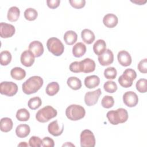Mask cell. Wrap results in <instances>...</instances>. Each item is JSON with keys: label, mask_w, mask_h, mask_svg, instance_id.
Listing matches in <instances>:
<instances>
[{"label": "cell", "mask_w": 147, "mask_h": 147, "mask_svg": "<svg viewBox=\"0 0 147 147\" xmlns=\"http://www.w3.org/2000/svg\"><path fill=\"white\" fill-rule=\"evenodd\" d=\"M16 118L20 121H27L30 118L29 112L25 108L20 109L16 113Z\"/></svg>", "instance_id": "4dcf8cb0"}, {"label": "cell", "mask_w": 147, "mask_h": 147, "mask_svg": "<svg viewBox=\"0 0 147 147\" xmlns=\"http://www.w3.org/2000/svg\"><path fill=\"white\" fill-rule=\"evenodd\" d=\"M15 32V27L13 25L5 22H1L0 24V35L2 38L11 37L14 35Z\"/></svg>", "instance_id": "7c38bea8"}, {"label": "cell", "mask_w": 147, "mask_h": 147, "mask_svg": "<svg viewBox=\"0 0 147 147\" xmlns=\"http://www.w3.org/2000/svg\"><path fill=\"white\" fill-rule=\"evenodd\" d=\"M29 145L32 147H40L42 145V140L37 136H32L29 140Z\"/></svg>", "instance_id": "74e56055"}, {"label": "cell", "mask_w": 147, "mask_h": 147, "mask_svg": "<svg viewBox=\"0 0 147 147\" xmlns=\"http://www.w3.org/2000/svg\"><path fill=\"white\" fill-rule=\"evenodd\" d=\"M114 104V100L113 96L109 95H105L102 99L101 105L106 109H110L113 106Z\"/></svg>", "instance_id": "e575fe53"}, {"label": "cell", "mask_w": 147, "mask_h": 147, "mask_svg": "<svg viewBox=\"0 0 147 147\" xmlns=\"http://www.w3.org/2000/svg\"><path fill=\"white\" fill-rule=\"evenodd\" d=\"M48 130L49 133L53 136H60L64 130V125L60 127L57 120H55L51 122L48 126Z\"/></svg>", "instance_id": "e0dca14e"}, {"label": "cell", "mask_w": 147, "mask_h": 147, "mask_svg": "<svg viewBox=\"0 0 147 147\" xmlns=\"http://www.w3.org/2000/svg\"><path fill=\"white\" fill-rule=\"evenodd\" d=\"M47 6L52 9L57 8L60 3V0H48L47 1Z\"/></svg>", "instance_id": "7bdbcfd3"}, {"label": "cell", "mask_w": 147, "mask_h": 147, "mask_svg": "<svg viewBox=\"0 0 147 147\" xmlns=\"http://www.w3.org/2000/svg\"><path fill=\"white\" fill-rule=\"evenodd\" d=\"M42 146L44 147H53L55 142L53 139L49 137H45L42 140Z\"/></svg>", "instance_id": "b9f144b4"}, {"label": "cell", "mask_w": 147, "mask_h": 147, "mask_svg": "<svg viewBox=\"0 0 147 147\" xmlns=\"http://www.w3.org/2000/svg\"><path fill=\"white\" fill-rule=\"evenodd\" d=\"M81 37L83 41L87 44H92L95 38L94 32L88 29H84L82 31Z\"/></svg>", "instance_id": "7402d4cb"}, {"label": "cell", "mask_w": 147, "mask_h": 147, "mask_svg": "<svg viewBox=\"0 0 147 147\" xmlns=\"http://www.w3.org/2000/svg\"><path fill=\"white\" fill-rule=\"evenodd\" d=\"M67 83L69 87H70L71 89L74 90H79L82 87L81 80L75 76L69 77L67 79Z\"/></svg>", "instance_id": "83f0119b"}, {"label": "cell", "mask_w": 147, "mask_h": 147, "mask_svg": "<svg viewBox=\"0 0 147 147\" xmlns=\"http://www.w3.org/2000/svg\"><path fill=\"white\" fill-rule=\"evenodd\" d=\"M18 91L17 85L13 82H2L0 84V92L7 96H13Z\"/></svg>", "instance_id": "ba28073f"}, {"label": "cell", "mask_w": 147, "mask_h": 147, "mask_svg": "<svg viewBox=\"0 0 147 147\" xmlns=\"http://www.w3.org/2000/svg\"><path fill=\"white\" fill-rule=\"evenodd\" d=\"M57 114V112L55 109L51 106H46L37 112L36 118L38 122L45 123L56 117Z\"/></svg>", "instance_id": "277c9868"}, {"label": "cell", "mask_w": 147, "mask_h": 147, "mask_svg": "<svg viewBox=\"0 0 147 147\" xmlns=\"http://www.w3.org/2000/svg\"><path fill=\"white\" fill-rule=\"evenodd\" d=\"M139 71L143 74H146L147 72V59H144L141 60L137 66Z\"/></svg>", "instance_id": "60d3db41"}, {"label": "cell", "mask_w": 147, "mask_h": 147, "mask_svg": "<svg viewBox=\"0 0 147 147\" xmlns=\"http://www.w3.org/2000/svg\"><path fill=\"white\" fill-rule=\"evenodd\" d=\"M18 146H28V144H27L25 142H21L20 144L18 145Z\"/></svg>", "instance_id": "f6af8a7d"}, {"label": "cell", "mask_w": 147, "mask_h": 147, "mask_svg": "<svg viewBox=\"0 0 147 147\" xmlns=\"http://www.w3.org/2000/svg\"><path fill=\"white\" fill-rule=\"evenodd\" d=\"M47 47L48 51L56 56L61 55L64 51V46L63 44L56 37L49 38L47 40Z\"/></svg>", "instance_id": "5b68a950"}, {"label": "cell", "mask_w": 147, "mask_h": 147, "mask_svg": "<svg viewBox=\"0 0 147 147\" xmlns=\"http://www.w3.org/2000/svg\"><path fill=\"white\" fill-rule=\"evenodd\" d=\"M11 76L17 80H21L25 78L26 76L25 71L21 67H14L10 71Z\"/></svg>", "instance_id": "d4e9b609"}, {"label": "cell", "mask_w": 147, "mask_h": 147, "mask_svg": "<svg viewBox=\"0 0 147 147\" xmlns=\"http://www.w3.org/2000/svg\"><path fill=\"white\" fill-rule=\"evenodd\" d=\"M86 114L84 108L79 105H71L65 110L67 117L71 121H78L82 119Z\"/></svg>", "instance_id": "3957f363"}, {"label": "cell", "mask_w": 147, "mask_h": 147, "mask_svg": "<svg viewBox=\"0 0 147 147\" xmlns=\"http://www.w3.org/2000/svg\"><path fill=\"white\" fill-rule=\"evenodd\" d=\"M118 22V17L114 14L109 13L106 14L103 18V24L107 28H113L117 26Z\"/></svg>", "instance_id": "ac0fdd59"}, {"label": "cell", "mask_w": 147, "mask_h": 147, "mask_svg": "<svg viewBox=\"0 0 147 147\" xmlns=\"http://www.w3.org/2000/svg\"><path fill=\"white\" fill-rule=\"evenodd\" d=\"M106 49V42L102 39L98 40L93 45V51L96 55H101Z\"/></svg>", "instance_id": "4316f807"}, {"label": "cell", "mask_w": 147, "mask_h": 147, "mask_svg": "<svg viewBox=\"0 0 147 147\" xmlns=\"http://www.w3.org/2000/svg\"><path fill=\"white\" fill-rule=\"evenodd\" d=\"M30 131V127L26 124H20L16 129V135L19 138H25L29 134Z\"/></svg>", "instance_id": "44dd1931"}, {"label": "cell", "mask_w": 147, "mask_h": 147, "mask_svg": "<svg viewBox=\"0 0 147 147\" xmlns=\"http://www.w3.org/2000/svg\"><path fill=\"white\" fill-rule=\"evenodd\" d=\"M20 15V11L19 8L16 6H12L9 8L7 11V18L10 22H16L18 20Z\"/></svg>", "instance_id": "cb8c5ba5"}, {"label": "cell", "mask_w": 147, "mask_h": 147, "mask_svg": "<svg viewBox=\"0 0 147 147\" xmlns=\"http://www.w3.org/2000/svg\"><path fill=\"white\" fill-rule=\"evenodd\" d=\"M69 70L74 73L82 72V68L80 61L72 62L69 65Z\"/></svg>", "instance_id": "ab89813d"}, {"label": "cell", "mask_w": 147, "mask_h": 147, "mask_svg": "<svg viewBox=\"0 0 147 147\" xmlns=\"http://www.w3.org/2000/svg\"><path fill=\"white\" fill-rule=\"evenodd\" d=\"M34 57L33 54L29 50H26L21 53V63L25 67H31L34 62Z\"/></svg>", "instance_id": "5bb4252c"}, {"label": "cell", "mask_w": 147, "mask_h": 147, "mask_svg": "<svg viewBox=\"0 0 147 147\" xmlns=\"http://www.w3.org/2000/svg\"><path fill=\"white\" fill-rule=\"evenodd\" d=\"M43 79L38 76H33L28 79L22 85L23 92L28 95L34 94L43 85Z\"/></svg>", "instance_id": "6da1fadb"}, {"label": "cell", "mask_w": 147, "mask_h": 147, "mask_svg": "<svg viewBox=\"0 0 147 147\" xmlns=\"http://www.w3.org/2000/svg\"><path fill=\"white\" fill-rule=\"evenodd\" d=\"M103 88L106 92L109 93H114L117 90L118 88L115 82L111 80H109L105 82L103 85Z\"/></svg>", "instance_id": "836d02e7"}, {"label": "cell", "mask_w": 147, "mask_h": 147, "mask_svg": "<svg viewBox=\"0 0 147 147\" xmlns=\"http://www.w3.org/2000/svg\"><path fill=\"white\" fill-rule=\"evenodd\" d=\"M11 54L8 51H3L0 53V63L2 65H8L11 60Z\"/></svg>", "instance_id": "f546056e"}, {"label": "cell", "mask_w": 147, "mask_h": 147, "mask_svg": "<svg viewBox=\"0 0 147 147\" xmlns=\"http://www.w3.org/2000/svg\"><path fill=\"white\" fill-rule=\"evenodd\" d=\"M117 75V72L114 67H110L106 68L104 71V76L107 79H114Z\"/></svg>", "instance_id": "8d00e7d4"}, {"label": "cell", "mask_w": 147, "mask_h": 147, "mask_svg": "<svg viewBox=\"0 0 147 147\" xmlns=\"http://www.w3.org/2000/svg\"><path fill=\"white\" fill-rule=\"evenodd\" d=\"M123 101L127 107H133L138 104V97L134 92L127 91L123 95Z\"/></svg>", "instance_id": "30bf717a"}, {"label": "cell", "mask_w": 147, "mask_h": 147, "mask_svg": "<svg viewBox=\"0 0 147 147\" xmlns=\"http://www.w3.org/2000/svg\"><path fill=\"white\" fill-rule=\"evenodd\" d=\"M117 59L119 63L123 67L129 66L132 61L130 53L124 50L118 52L117 55Z\"/></svg>", "instance_id": "9a60e30c"}, {"label": "cell", "mask_w": 147, "mask_h": 147, "mask_svg": "<svg viewBox=\"0 0 147 147\" xmlns=\"http://www.w3.org/2000/svg\"><path fill=\"white\" fill-rule=\"evenodd\" d=\"M24 17L26 20L32 21L35 20L37 16L38 13L37 11L33 8H28L24 11Z\"/></svg>", "instance_id": "1f68e13d"}, {"label": "cell", "mask_w": 147, "mask_h": 147, "mask_svg": "<svg viewBox=\"0 0 147 147\" xmlns=\"http://www.w3.org/2000/svg\"><path fill=\"white\" fill-rule=\"evenodd\" d=\"M137 90L141 93H145L147 91V80L146 79H139L136 84Z\"/></svg>", "instance_id": "d590c367"}, {"label": "cell", "mask_w": 147, "mask_h": 147, "mask_svg": "<svg viewBox=\"0 0 147 147\" xmlns=\"http://www.w3.org/2000/svg\"><path fill=\"white\" fill-rule=\"evenodd\" d=\"M60 87L57 82H52L49 83L46 87V93L49 96H53L56 94L59 91Z\"/></svg>", "instance_id": "f1b7e54d"}, {"label": "cell", "mask_w": 147, "mask_h": 147, "mask_svg": "<svg viewBox=\"0 0 147 147\" xmlns=\"http://www.w3.org/2000/svg\"><path fill=\"white\" fill-rule=\"evenodd\" d=\"M98 59L101 65L107 66L113 63L114 55L110 49H107L101 55L98 56Z\"/></svg>", "instance_id": "8fae6325"}, {"label": "cell", "mask_w": 147, "mask_h": 147, "mask_svg": "<svg viewBox=\"0 0 147 147\" xmlns=\"http://www.w3.org/2000/svg\"><path fill=\"white\" fill-rule=\"evenodd\" d=\"M42 104L41 99L40 97L36 96L30 98L28 103V107L32 110H36L40 107Z\"/></svg>", "instance_id": "d6a6232c"}, {"label": "cell", "mask_w": 147, "mask_h": 147, "mask_svg": "<svg viewBox=\"0 0 147 147\" xmlns=\"http://www.w3.org/2000/svg\"><path fill=\"white\" fill-rule=\"evenodd\" d=\"M78 38V35L73 30L67 31L64 35V40L66 44L72 45L76 42Z\"/></svg>", "instance_id": "484cf974"}, {"label": "cell", "mask_w": 147, "mask_h": 147, "mask_svg": "<svg viewBox=\"0 0 147 147\" xmlns=\"http://www.w3.org/2000/svg\"><path fill=\"white\" fill-rule=\"evenodd\" d=\"M69 2L74 8L77 9L83 8L86 4L85 0H69Z\"/></svg>", "instance_id": "f35d334b"}, {"label": "cell", "mask_w": 147, "mask_h": 147, "mask_svg": "<svg viewBox=\"0 0 147 147\" xmlns=\"http://www.w3.org/2000/svg\"><path fill=\"white\" fill-rule=\"evenodd\" d=\"M106 117L110 123L117 125L127 121L128 119V113L126 109L119 108L116 110H110L108 111Z\"/></svg>", "instance_id": "7a4b0ae2"}, {"label": "cell", "mask_w": 147, "mask_h": 147, "mask_svg": "<svg viewBox=\"0 0 147 147\" xmlns=\"http://www.w3.org/2000/svg\"><path fill=\"white\" fill-rule=\"evenodd\" d=\"M131 2H133L136 4H137L138 5H141L146 2V0L143 1V0H134V1H131Z\"/></svg>", "instance_id": "ee69618b"}, {"label": "cell", "mask_w": 147, "mask_h": 147, "mask_svg": "<svg viewBox=\"0 0 147 147\" xmlns=\"http://www.w3.org/2000/svg\"><path fill=\"white\" fill-rule=\"evenodd\" d=\"M80 140L82 147H94L95 145V136L93 133L88 129H85L82 131Z\"/></svg>", "instance_id": "52a82bcc"}, {"label": "cell", "mask_w": 147, "mask_h": 147, "mask_svg": "<svg viewBox=\"0 0 147 147\" xmlns=\"http://www.w3.org/2000/svg\"><path fill=\"white\" fill-rule=\"evenodd\" d=\"M29 50L33 54L35 57H38L44 53V47L40 41H33L29 44Z\"/></svg>", "instance_id": "4fadbf2b"}, {"label": "cell", "mask_w": 147, "mask_h": 147, "mask_svg": "<svg viewBox=\"0 0 147 147\" xmlns=\"http://www.w3.org/2000/svg\"><path fill=\"white\" fill-rule=\"evenodd\" d=\"M101 94L102 91L100 88L93 91L87 92L84 96V102L86 105L88 106L95 105L98 102V99Z\"/></svg>", "instance_id": "9c48e42d"}, {"label": "cell", "mask_w": 147, "mask_h": 147, "mask_svg": "<svg viewBox=\"0 0 147 147\" xmlns=\"http://www.w3.org/2000/svg\"><path fill=\"white\" fill-rule=\"evenodd\" d=\"M137 77L136 72L131 69H126L123 74L118 78V82L119 84L124 88H129L133 84V82Z\"/></svg>", "instance_id": "8992f818"}, {"label": "cell", "mask_w": 147, "mask_h": 147, "mask_svg": "<svg viewBox=\"0 0 147 147\" xmlns=\"http://www.w3.org/2000/svg\"><path fill=\"white\" fill-rule=\"evenodd\" d=\"M82 68V72L84 73H90L95 69L96 64L95 61L90 59L86 58L80 61Z\"/></svg>", "instance_id": "2e32d148"}, {"label": "cell", "mask_w": 147, "mask_h": 147, "mask_svg": "<svg viewBox=\"0 0 147 147\" xmlns=\"http://www.w3.org/2000/svg\"><path fill=\"white\" fill-rule=\"evenodd\" d=\"M100 83V79L96 75L87 76L84 79V84L88 88L91 89L96 87Z\"/></svg>", "instance_id": "d6986e66"}, {"label": "cell", "mask_w": 147, "mask_h": 147, "mask_svg": "<svg viewBox=\"0 0 147 147\" xmlns=\"http://www.w3.org/2000/svg\"><path fill=\"white\" fill-rule=\"evenodd\" d=\"M86 52V46L83 42H79L74 45L72 48V54L76 57L83 56Z\"/></svg>", "instance_id": "ffe728a7"}, {"label": "cell", "mask_w": 147, "mask_h": 147, "mask_svg": "<svg viewBox=\"0 0 147 147\" xmlns=\"http://www.w3.org/2000/svg\"><path fill=\"white\" fill-rule=\"evenodd\" d=\"M13 126L12 120L8 117H4L1 119L0 121V129L2 131L7 133L10 131Z\"/></svg>", "instance_id": "603a6c76"}]
</instances>
